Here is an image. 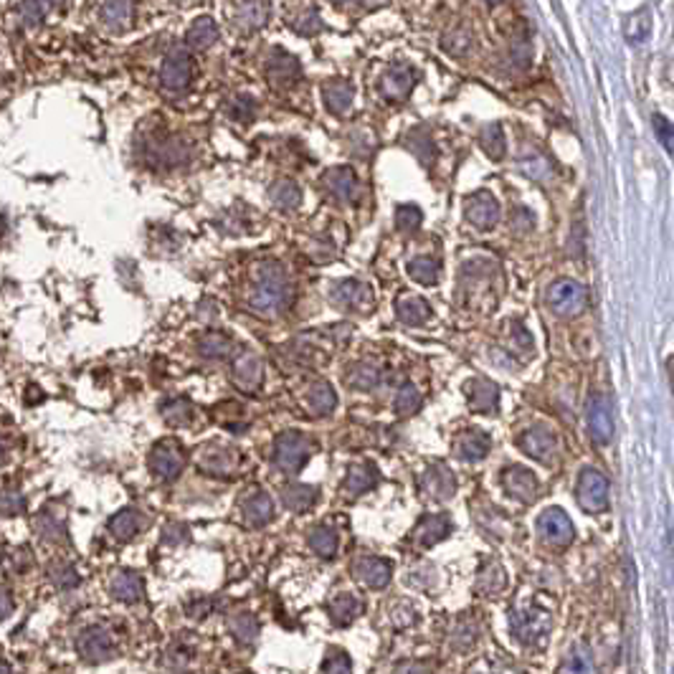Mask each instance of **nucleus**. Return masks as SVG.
Here are the masks:
<instances>
[{"instance_id":"1","label":"nucleus","mask_w":674,"mask_h":674,"mask_svg":"<svg viewBox=\"0 0 674 674\" xmlns=\"http://www.w3.org/2000/svg\"><path fill=\"white\" fill-rule=\"evenodd\" d=\"M289 300V284H287V277L281 272L280 264L266 262L259 269V277H257V287L251 292V310L259 312V315H280L284 310V304Z\"/></svg>"},{"instance_id":"2","label":"nucleus","mask_w":674,"mask_h":674,"mask_svg":"<svg viewBox=\"0 0 674 674\" xmlns=\"http://www.w3.org/2000/svg\"><path fill=\"white\" fill-rule=\"evenodd\" d=\"M553 629V617L540 606H520L509 614V632L525 647H543Z\"/></svg>"},{"instance_id":"3","label":"nucleus","mask_w":674,"mask_h":674,"mask_svg":"<svg viewBox=\"0 0 674 674\" xmlns=\"http://www.w3.org/2000/svg\"><path fill=\"white\" fill-rule=\"evenodd\" d=\"M312 449H315L312 439L304 436L302 431H284L274 441V462H277V467L281 471L297 474L310 462Z\"/></svg>"},{"instance_id":"4","label":"nucleus","mask_w":674,"mask_h":674,"mask_svg":"<svg viewBox=\"0 0 674 674\" xmlns=\"http://www.w3.org/2000/svg\"><path fill=\"white\" fill-rule=\"evenodd\" d=\"M588 302V292L581 281L561 280L555 281L548 289V307L558 315V318H573L578 315Z\"/></svg>"},{"instance_id":"5","label":"nucleus","mask_w":674,"mask_h":674,"mask_svg":"<svg viewBox=\"0 0 674 674\" xmlns=\"http://www.w3.org/2000/svg\"><path fill=\"white\" fill-rule=\"evenodd\" d=\"M183 467H186V454L175 439H163L155 444V449L150 451V469L157 479L172 482L180 477Z\"/></svg>"},{"instance_id":"6","label":"nucleus","mask_w":674,"mask_h":674,"mask_svg":"<svg viewBox=\"0 0 674 674\" xmlns=\"http://www.w3.org/2000/svg\"><path fill=\"white\" fill-rule=\"evenodd\" d=\"M576 494H578V505L586 512H591V515L603 512L609 507V479L601 474L599 469L586 467L581 471V477H578Z\"/></svg>"},{"instance_id":"7","label":"nucleus","mask_w":674,"mask_h":674,"mask_svg":"<svg viewBox=\"0 0 674 674\" xmlns=\"http://www.w3.org/2000/svg\"><path fill=\"white\" fill-rule=\"evenodd\" d=\"M195 464L203 469L206 474L228 477V474H234L239 469L241 456H239V451L226 447V444H206L195 454Z\"/></svg>"},{"instance_id":"8","label":"nucleus","mask_w":674,"mask_h":674,"mask_svg":"<svg viewBox=\"0 0 674 674\" xmlns=\"http://www.w3.org/2000/svg\"><path fill=\"white\" fill-rule=\"evenodd\" d=\"M517 447L532 456L535 462H543V464H550L558 454V436L548 426H532V429L523 431L517 436Z\"/></svg>"},{"instance_id":"9","label":"nucleus","mask_w":674,"mask_h":674,"mask_svg":"<svg viewBox=\"0 0 674 674\" xmlns=\"http://www.w3.org/2000/svg\"><path fill=\"white\" fill-rule=\"evenodd\" d=\"M502 487L509 497H515L517 502L523 505H530L540 497V479L530 471L527 467H507L502 471Z\"/></svg>"},{"instance_id":"10","label":"nucleus","mask_w":674,"mask_h":674,"mask_svg":"<svg viewBox=\"0 0 674 674\" xmlns=\"http://www.w3.org/2000/svg\"><path fill=\"white\" fill-rule=\"evenodd\" d=\"M538 530L543 535L545 540L555 548H565V545L573 543L576 538V530H573V523L571 517L563 512L561 507H548L543 515L538 517Z\"/></svg>"},{"instance_id":"11","label":"nucleus","mask_w":674,"mask_h":674,"mask_svg":"<svg viewBox=\"0 0 674 674\" xmlns=\"http://www.w3.org/2000/svg\"><path fill=\"white\" fill-rule=\"evenodd\" d=\"M421 492H424L426 497H431V500H439V502L451 500L454 492H456V477H454V471H451L447 464H441V462L431 464V467L421 474Z\"/></svg>"},{"instance_id":"12","label":"nucleus","mask_w":674,"mask_h":674,"mask_svg":"<svg viewBox=\"0 0 674 674\" xmlns=\"http://www.w3.org/2000/svg\"><path fill=\"white\" fill-rule=\"evenodd\" d=\"M333 300H335L337 307L342 310H356V312H368L375 304L373 289L365 284V281H340L333 292Z\"/></svg>"},{"instance_id":"13","label":"nucleus","mask_w":674,"mask_h":674,"mask_svg":"<svg viewBox=\"0 0 674 674\" xmlns=\"http://www.w3.org/2000/svg\"><path fill=\"white\" fill-rule=\"evenodd\" d=\"M79 655L84 656L87 662H107L110 656H114V639L110 637L107 629L102 626H92L87 632H81V637L76 641Z\"/></svg>"},{"instance_id":"14","label":"nucleus","mask_w":674,"mask_h":674,"mask_svg":"<svg viewBox=\"0 0 674 674\" xmlns=\"http://www.w3.org/2000/svg\"><path fill=\"white\" fill-rule=\"evenodd\" d=\"M492 439L487 431L482 429H464L454 439V454L462 462H482L489 454Z\"/></svg>"},{"instance_id":"15","label":"nucleus","mask_w":674,"mask_h":674,"mask_svg":"<svg viewBox=\"0 0 674 674\" xmlns=\"http://www.w3.org/2000/svg\"><path fill=\"white\" fill-rule=\"evenodd\" d=\"M190 76H193V66H190L188 54L172 51L165 58V64H163L160 81H163V89H168V92H183L188 84H190Z\"/></svg>"},{"instance_id":"16","label":"nucleus","mask_w":674,"mask_h":674,"mask_svg":"<svg viewBox=\"0 0 674 674\" xmlns=\"http://www.w3.org/2000/svg\"><path fill=\"white\" fill-rule=\"evenodd\" d=\"M231 378L236 383V388H241L244 394H257L262 386V360L251 353L236 356L231 365Z\"/></svg>"},{"instance_id":"17","label":"nucleus","mask_w":674,"mask_h":674,"mask_svg":"<svg viewBox=\"0 0 674 674\" xmlns=\"http://www.w3.org/2000/svg\"><path fill=\"white\" fill-rule=\"evenodd\" d=\"M588 431L596 444H609L614 436V421H611V409L603 395H594L588 401Z\"/></svg>"},{"instance_id":"18","label":"nucleus","mask_w":674,"mask_h":674,"mask_svg":"<svg viewBox=\"0 0 674 674\" xmlns=\"http://www.w3.org/2000/svg\"><path fill=\"white\" fill-rule=\"evenodd\" d=\"M449 532V515H441V512H436V515H424V517L418 520V525L413 527V543L431 548V545L441 543Z\"/></svg>"},{"instance_id":"19","label":"nucleus","mask_w":674,"mask_h":674,"mask_svg":"<svg viewBox=\"0 0 674 674\" xmlns=\"http://www.w3.org/2000/svg\"><path fill=\"white\" fill-rule=\"evenodd\" d=\"M353 571L357 573V578L365 583L368 588H386L391 583V576H394V565L383 558H375V555H365V558H357Z\"/></svg>"},{"instance_id":"20","label":"nucleus","mask_w":674,"mask_h":674,"mask_svg":"<svg viewBox=\"0 0 674 674\" xmlns=\"http://www.w3.org/2000/svg\"><path fill=\"white\" fill-rule=\"evenodd\" d=\"M467 398L471 411L492 413L500 406V388L487 378H474L467 383Z\"/></svg>"},{"instance_id":"21","label":"nucleus","mask_w":674,"mask_h":674,"mask_svg":"<svg viewBox=\"0 0 674 674\" xmlns=\"http://www.w3.org/2000/svg\"><path fill=\"white\" fill-rule=\"evenodd\" d=\"M467 218L471 226H477L482 231H489L492 226L497 224V218H500V206H497L494 195L477 193L467 203Z\"/></svg>"},{"instance_id":"22","label":"nucleus","mask_w":674,"mask_h":674,"mask_svg":"<svg viewBox=\"0 0 674 674\" xmlns=\"http://www.w3.org/2000/svg\"><path fill=\"white\" fill-rule=\"evenodd\" d=\"M241 509H244V523L249 527H264V525L274 520V502L264 492H254L251 497H246Z\"/></svg>"},{"instance_id":"23","label":"nucleus","mask_w":674,"mask_h":674,"mask_svg":"<svg viewBox=\"0 0 674 674\" xmlns=\"http://www.w3.org/2000/svg\"><path fill=\"white\" fill-rule=\"evenodd\" d=\"M413 69L411 66H406V64H398L394 66L388 74L383 76V81H380V89L386 96H391V99H403V96H409V92L413 89Z\"/></svg>"},{"instance_id":"24","label":"nucleus","mask_w":674,"mask_h":674,"mask_svg":"<svg viewBox=\"0 0 674 674\" xmlns=\"http://www.w3.org/2000/svg\"><path fill=\"white\" fill-rule=\"evenodd\" d=\"M375 485H378V471L373 464H356V467H350L345 482H342V492L348 497H360V494L371 492Z\"/></svg>"},{"instance_id":"25","label":"nucleus","mask_w":674,"mask_h":674,"mask_svg":"<svg viewBox=\"0 0 674 674\" xmlns=\"http://www.w3.org/2000/svg\"><path fill=\"white\" fill-rule=\"evenodd\" d=\"M281 500H284L287 509H292L297 515H304L307 509H312V507L318 505L319 489L310 487V485H289V487H284V492H281Z\"/></svg>"},{"instance_id":"26","label":"nucleus","mask_w":674,"mask_h":674,"mask_svg":"<svg viewBox=\"0 0 674 674\" xmlns=\"http://www.w3.org/2000/svg\"><path fill=\"white\" fill-rule=\"evenodd\" d=\"M474 586H477V591H479L482 596H494V594H500L507 586L505 568L497 561H485L482 563V568H479V576H477V583H474Z\"/></svg>"},{"instance_id":"27","label":"nucleus","mask_w":674,"mask_h":674,"mask_svg":"<svg viewBox=\"0 0 674 674\" xmlns=\"http://www.w3.org/2000/svg\"><path fill=\"white\" fill-rule=\"evenodd\" d=\"M112 596L117 601H125V603H134V601L142 599V591H145V583L137 573L132 571H122L112 578V586H110Z\"/></svg>"},{"instance_id":"28","label":"nucleus","mask_w":674,"mask_h":674,"mask_svg":"<svg viewBox=\"0 0 674 674\" xmlns=\"http://www.w3.org/2000/svg\"><path fill=\"white\" fill-rule=\"evenodd\" d=\"M395 315L406 325H424L431 318V307L424 297L403 295L401 300L395 302Z\"/></svg>"},{"instance_id":"29","label":"nucleus","mask_w":674,"mask_h":674,"mask_svg":"<svg viewBox=\"0 0 674 674\" xmlns=\"http://www.w3.org/2000/svg\"><path fill=\"white\" fill-rule=\"evenodd\" d=\"M269 13H272L269 0H241L239 8H236V20L244 28H262L264 23L269 20Z\"/></svg>"},{"instance_id":"30","label":"nucleus","mask_w":674,"mask_h":674,"mask_svg":"<svg viewBox=\"0 0 674 674\" xmlns=\"http://www.w3.org/2000/svg\"><path fill=\"white\" fill-rule=\"evenodd\" d=\"M360 601L353 596V594H337L335 599L330 601V606H327V611H330V621L335 624V626H348V624H353L360 614Z\"/></svg>"},{"instance_id":"31","label":"nucleus","mask_w":674,"mask_h":674,"mask_svg":"<svg viewBox=\"0 0 674 674\" xmlns=\"http://www.w3.org/2000/svg\"><path fill=\"white\" fill-rule=\"evenodd\" d=\"M325 183L330 188V193H333L335 198H340V201H350L357 190L356 172L348 168L330 170V172L325 175Z\"/></svg>"},{"instance_id":"32","label":"nucleus","mask_w":674,"mask_h":674,"mask_svg":"<svg viewBox=\"0 0 674 674\" xmlns=\"http://www.w3.org/2000/svg\"><path fill=\"white\" fill-rule=\"evenodd\" d=\"M307 403H310V409L318 413V416H327V413H333L337 406L335 388H333L327 380H318V383H312V386H310V394H307Z\"/></svg>"},{"instance_id":"33","label":"nucleus","mask_w":674,"mask_h":674,"mask_svg":"<svg viewBox=\"0 0 674 674\" xmlns=\"http://www.w3.org/2000/svg\"><path fill=\"white\" fill-rule=\"evenodd\" d=\"M142 527V515L137 509H122L110 520V532L117 540H132Z\"/></svg>"},{"instance_id":"34","label":"nucleus","mask_w":674,"mask_h":674,"mask_svg":"<svg viewBox=\"0 0 674 674\" xmlns=\"http://www.w3.org/2000/svg\"><path fill=\"white\" fill-rule=\"evenodd\" d=\"M102 20L114 31L127 28L132 20V3L130 0H104L102 3Z\"/></svg>"},{"instance_id":"35","label":"nucleus","mask_w":674,"mask_h":674,"mask_svg":"<svg viewBox=\"0 0 674 674\" xmlns=\"http://www.w3.org/2000/svg\"><path fill=\"white\" fill-rule=\"evenodd\" d=\"M325 102L330 112L345 114L353 107V87L348 81H330L325 84Z\"/></svg>"},{"instance_id":"36","label":"nucleus","mask_w":674,"mask_h":674,"mask_svg":"<svg viewBox=\"0 0 674 674\" xmlns=\"http://www.w3.org/2000/svg\"><path fill=\"white\" fill-rule=\"evenodd\" d=\"M198 350H201V356L211 357V360H221V357H228L234 353V342H231V337L224 335V333H216V330H211L206 335L201 337V342H198Z\"/></svg>"},{"instance_id":"37","label":"nucleus","mask_w":674,"mask_h":674,"mask_svg":"<svg viewBox=\"0 0 674 674\" xmlns=\"http://www.w3.org/2000/svg\"><path fill=\"white\" fill-rule=\"evenodd\" d=\"M228 629H231V634L236 637V641H241V644H251L254 639L259 637V618L254 617V614H249V611H241V614H234V617L228 618Z\"/></svg>"},{"instance_id":"38","label":"nucleus","mask_w":674,"mask_h":674,"mask_svg":"<svg viewBox=\"0 0 674 674\" xmlns=\"http://www.w3.org/2000/svg\"><path fill=\"white\" fill-rule=\"evenodd\" d=\"M300 74V64L297 58L284 54V51H277L272 61H269V76L277 81V84H289L295 81V76Z\"/></svg>"},{"instance_id":"39","label":"nucleus","mask_w":674,"mask_h":674,"mask_svg":"<svg viewBox=\"0 0 674 674\" xmlns=\"http://www.w3.org/2000/svg\"><path fill=\"white\" fill-rule=\"evenodd\" d=\"M345 383L350 388H357V391H371L380 383V371L371 363H357L350 368V373L345 375Z\"/></svg>"},{"instance_id":"40","label":"nucleus","mask_w":674,"mask_h":674,"mask_svg":"<svg viewBox=\"0 0 674 674\" xmlns=\"http://www.w3.org/2000/svg\"><path fill=\"white\" fill-rule=\"evenodd\" d=\"M310 545L319 558H335L337 553V532L330 525H319L310 532Z\"/></svg>"},{"instance_id":"41","label":"nucleus","mask_w":674,"mask_h":674,"mask_svg":"<svg viewBox=\"0 0 674 674\" xmlns=\"http://www.w3.org/2000/svg\"><path fill=\"white\" fill-rule=\"evenodd\" d=\"M66 0H23L20 3V16L26 23H41L49 13L64 8Z\"/></svg>"},{"instance_id":"42","label":"nucleus","mask_w":674,"mask_h":674,"mask_svg":"<svg viewBox=\"0 0 674 674\" xmlns=\"http://www.w3.org/2000/svg\"><path fill=\"white\" fill-rule=\"evenodd\" d=\"M558 674H594V659H591V652L581 647V644H576L568 656L563 659L561 664V672Z\"/></svg>"},{"instance_id":"43","label":"nucleus","mask_w":674,"mask_h":674,"mask_svg":"<svg viewBox=\"0 0 674 674\" xmlns=\"http://www.w3.org/2000/svg\"><path fill=\"white\" fill-rule=\"evenodd\" d=\"M218 38V26L211 19H198L188 28V43L195 49H206Z\"/></svg>"},{"instance_id":"44","label":"nucleus","mask_w":674,"mask_h":674,"mask_svg":"<svg viewBox=\"0 0 674 674\" xmlns=\"http://www.w3.org/2000/svg\"><path fill=\"white\" fill-rule=\"evenodd\" d=\"M409 274H411L413 281H418V284H436L439 277H441V266L436 259H431V257H418V259H413L409 264Z\"/></svg>"},{"instance_id":"45","label":"nucleus","mask_w":674,"mask_h":674,"mask_svg":"<svg viewBox=\"0 0 674 674\" xmlns=\"http://www.w3.org/2000/svg\"><path fill=\"white\" fill-rule=\"evenodd\" d=\"M421 403H424V395L418 394V388L413 383H403L395 394L394 409L398 416H411L421 409Z\"/></svg>"},{"instance_id":"46","label":"nucleus","mask_w":674,"mask_h":674,"mask_svg":"<svg viewBox=\"0 0 674 674\" xmlns=\"http://www.w3.org/2000/svg\"><path fill=\"white\" fill-rule=\"evenodd\" d=\"M163 418L170 426H188L193 421V406L186 398H172L168 403H163Z\"/></svg>"},{"instance_id":"47","label":"nucleus","mask_w":674,"mask_h":674,"mask_svg":"<svg viewBox=\"0 0 674 674\" xmlns=\"http://www.w3.org/2000/svg\"><path fill=\"white\" fill-rule=\"evenodd\" d=\"M302 193L300 188L295 186L292 180H280L277 186L272 188V201H274V206L280 208H295L300 203Z\"/></svg>"},{"instance_id":"48","label":"nucleus","mask_w":674,"mask_h":674,"mask_svg":"<svg viewBox=\"0 0 674 674\" xmlns=\"http://www.w3.org/2000/svg\"><path fill=\"white\" fill-rule=\"evenodd\" d=\"M482 148H485L489 157H494V160H500V157L505 155L507 145H505V137H502V130H500V125H492V127L485 130V134H482Z\"/></svg>"},{"instance_id":"49","label":"nucleus","mask_w":674,"mask_h":674,"mask_svg":"<svg viewBox=\"0 0 674 674\" xmlns=\"http://www.w3.org/2000/svg\"><path fill=\"white\" fill-rule=\"evenodd\" d=\"M322 674H353V662L350 656L340 649H333L322 662Z\"/></svg>"},{"instance_id":"50","label":"nucleus","mask_w":674,"mask_h":674,"mask_svg":"<svg viewBox=\"0 0 674 674\" xmlns=\"http://www.w3.org/2000/svg\"><path fill=\"white\" fill-rule=\"evenodd\" d=\"M23 507H26V500H23V494H20L19 489H5V492H0V512H5V515H19Z\"/></svg>"},{"instance_id":"51","label":"nucleus","mask_w":674,"mask_h":674,"mask_svg":"<svg viewBox=\"0 0 674 674\" xmlns=\"http://www.w3.org/2000/svg\"><path fill=\"white\" fill-rule=\"evenodd\" d=\"M395 221H398L395 226L401 231H413V228H418V224H421V211L413 206H401L398 213H395Z\"/></svg>"},{"instance_id":"52","label":"nucleus","mask_w":674,"mask_h":674,"mask_svg":"<svg viewBox=\"0 0 674 674\" xmlns=\"http://www.w3.org/2000/svg\"><path fill=\"white\" fill-rule=\"evenodd\" d=\"M51 578L57 581L58 588H74L76 583H79V576H76V571L72 565H57Z\"/></svg>"},{"instance_id":"53","label":"nucleus","mask_w":674,"mask_h":674,"mask_svg":"<svg viewBox=\"0 0 674 674\" xmlns=\"http://www.w3.org/2000/svg\"><path fill=\"white\" fill-rule=\"evenodd\" d=\"M319 28H322V23H319L315 11H310V13H304L302 19L295 20V31L302 34V36H310V34H315V31H319Z\"/></svg>"},{"instance_id":"54","label":"nucleus","mask_w":674,"mask_h":674,"mask_svg":"<svg viewBox=\"0 0 674 674\" xmlns=\"http://www.w3.org/2000/svg\"><path fill=\"white\" fill-rule=\"evenodd\" d=\"M394 674H433V667L424 659H411V662L398 664Z\"/></svg>"},{"instance_id":"55","label":"nucleus","mask_w":674,"mask_h":674,"mask_svg":"<svg viewBox=\"0 0 674 674\" xmlns=\"http://www.w3.org/2000/svg\"><path fill=\"white\" fill-rule=\"evenodd\" d=\"M231 114H234L236 119H249V117L254 114V102H251L249 96H239V99L234 102V107H231Z\"/></svg>"},{"instance_id":"56","label":"nucleus","mask_w":674,"mask_h":674,"mask_svg":"<svg viewBox=\"0 0 674 674\" xmlns=\"http://www.w3.org/2000/svg\"><path fill=\"white\" fill-rule=\"evenodd\" d=\"M451 38H456V41H444V46H447V51L449 54H464L469 49V36L467 34H456V36H451Z\"/></svg>"},{"instance_id":"57","label":"nucleus","mask_w":674,"mask_h":674,"mask_svg":"<svg viewBox=\"0 0 674 674\" xmlns=\"http://www.w3.org/2000/svg\"><path fill=\"white\" fill-rule=\"evenodd\" d=\"M188 617H195V618H203L206 614L213 611V601H198V603H193V606H188Z\"/></svg>"},{"instance_id":"58","label":"nucleus","mask_w":674,"mask_h":674,"mask_svg":"<svg viewBox=\"0 0 674 674\" xmlns=\"http://www.w3.org/2000/svg\"><path fill=\"white\" fill-rule=\"evenodd\" d=\"M655 127L662 134V142H664V148L670 150V140H672V130H670V125L664 122V117H656L655 119Z\"/></svg>"},{"instance_id":"59","label":"nucleus","mask_w":674,"mask_h":674,"mask_svg":"<svg viewBox=\"0 0 674 674\" xmlns=\"http://www.w3.org/2000/svg\"><path fill=\"white\" fill-rule=\"evenodd\" d=\"M13 611V599L8 591H0V618H5Z\"/></svg>"},{"instance_id":"60","label":"nucleus","mask_w":674,"mask_h":674,"mask_svg":"<svg viewBox=\"0 0 674 674\" xmlns=\"http://www.w3.org/2000/svg\"><path fill=\"white\" fill-rule=\"evenodd\" d=\"M5 459H8V447H5V441L0 439V464H3Z\"/></svg>"},{"instance_id":"61","label":"nucleus","mask_w":674,"mask_h":674,"mask_svg":"<svg viewBox=\"0 0 674 674\" xmlns=\"http://www.w3.org/2000/svg\"><path fill=\"white\" fill-rule=\"evenodd\" d=\"M0 674H11V670H8V664H5V662H0Z\"/></svg>"},{"instance_id":"62","label":"nucleus","mask_w":674,"mask_h":674,"mask_svg":"<svg viewBox=\"0 0 674 674\" xmlns=\"http://www.w3.org/2000/svg\"><path fill=\"white\" fill-rule=\"evenodd\" d=\"M335 3H348V0H335Z\"/></svg>"}]
</instances>
